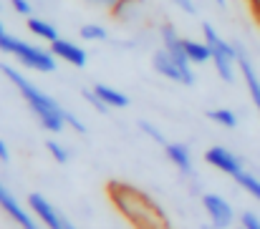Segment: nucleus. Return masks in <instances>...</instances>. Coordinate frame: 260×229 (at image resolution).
Returning a JSON list of instances; mask_svg holds the SVG:
<instances>
[{"label": "nucleus", "instance_id": "1", "mask_svg": "<svg viewBox=\"0 0 260 229\" xmlns=\"http://www.w3.org/2000/svg\"><path fill=\"white\" fill-rule=\"evenodd\" d=\"M109 197H111L114 207L121 212V217L126 222H132L137 229H172L167 214L162 212V207L152 197H147L144 192H139L129 184L111 181Z\"/></svg>", "mask_w": 260, "mask_h": 229}, {"label": "nucleus", "instance_id": "2", "mask_svg": "<svg viewBox=\"0 0 260 229\" xmlns=\"http://www.w3.org/2000/svg\"><path fill=\"white\" fill-rule=\"evenodd\" d=\"M0 71H3V76L20 91V96L25 98V103L30 106L33 116L38 119V124L46 131H51V134H61L63 131V126H66V111L46 91H41L33 81H28L20 71H15L13 66H0Z\"/></svg>", "mask_w": 260, "mask_h": 229}, {"label": "nucleus", "instance_id": "3", "mask_svg": "<svg viewBox=\"0 0 260 229\" xmlns=\"http://www.w3.org/2000/svg\"><path fill=\"white\" fill-rule=\"evenodd\" d=\"M0 51L18 58L25 68H33V71H41V73H53L56 71V56L51 51L38 48L33 43H25V41H20L15 35L3 33L0 35Z\"/></svg>", "mask_w": 260, "mask_h": 229}, {"label": "nucleus", "instance_id": "4", "mask_svg": "<svg viewBox=\"0 0 260 229\" xmlns=\"http://www.w3.org/2000/svg\"><path fill=\"white\" fill-rule=\"evenodd\" d=\"M202 35L212 51V63H215V71L222 81H235V66H238V48L233 43H228L210 23L202 25Z\"/></svg>", "mask_w": 260, "mask_h": 229}, {"label": "nucleus", "instance_id": "5", "mask_svg": "<svg viewBox=\"0 0 260 229\" xmlns=\"http://www.w3.org/2000/svg\"><path fill=\"white\" fill-rule=\"evenodd\" d=\"M152 63H154V71H157L159 76L170 78L174 83H182V86H192V83H194L192 66H182L177 58H172V56L167 53V48H159V51L154 53Z\"/></svg>", "mask_w": 260, "mask_h": 229}, {"label": "nucleus", "instance_id": "6", "mask_svg": "<svg viewBox=\"0 0 260 229\" xmlns=\"http://www.w3.org/2000/svg\"><path fill=\"white\" fill-rule=\"evenodd\" d=\"M28 207H30V212L36 214V219L46 229H76L43 194H30L28 197Z\"/></svg>", "mask_w": 260, "mask_h": 229}, {"label": "nucleus", "instance_id": "7", "mask_svg": "<svg viewBox=\"0 0 260 229\" xmlns=\"http://www.w3.org/2000/svg\"><path fill=\"white\" fill-rule=\"evenodd\" d=\"M0 209L20 229H43V224L36 219V214L33 212H25V207H20V202L13 197V192L3 181H0Z\"/></svg>", "mask_w": 260, "mask_h": 229}, {"label": "nucleus", "instance_id": "8", "mask_svg": "<svg viewBox=\"0 0 260 229\" xmlns=\"http://www.w3.org/2000/svg\"><path fill=\"white\" fill-rule=\"evenodd\" d=\"M202 204H205V212H207V217H210V222H212L215 229L233 227L235 212H233V207H230L222 197H217V194H205V197H202Z\"/></svg>", "mask_w": 260, "mask_h": 229}, {"label": "nucleus", "instance_id": "9", "mask_svg": "<svg viewBox=\"0 0 260 229\" xmlns=\"http://www.w3.org/2000/svg\"><path fill=\"white\" fill-rule=\"evenodd\" d=\"M205 161H207L210 166H215L217 171L233 176V179L243 171V161H240V156H235V154L230 151V149H225V146H212V149H207Z\"/></svg>", "mask_w": 260, "mask_h": 229}, {"label": "nucleus", "instance_id": "10", "mask_svg": "<svg viewBox=\"0 0 260 229\" xmlns=\"http://www.w3.org/2000/svg\"><path fill=\"white\" fill-rule=\"evenodd\" d=\"M235 48H238V68L243 73V81L250 91V98H253V103H255V108L260 113V76L255 71V66H253V61H250V56H248V51L238 43H235Z\"/></svg>", "mask_w": 260, "mask_h": 229}, {"label": "nucleus", "instance_id": "11", "mask_svg": "<svg viewBox=\"0 0 260 229\" xmlns=\"http://www.w3.org/2000/svg\"><path fill=\"white\" fill-rule=\"evenodd\" d=\"M51 53H53L56 58H61V61L76 66V68H84L88 61L86 51H84L81 46H76V43H71V41H63V38H58L56 43H51Z\"/></svg>", "mask_w": 260, "mask_h": 229}, {"label": "nucleus", "instance_id": "12", "mask_svg": "<svg viewBox=\"0 0 260 229\" xmlns=\"http://www.w3.org/2000/svg\"><path fill=\"white\" fill-rule=\"evenodd\" d=\"M165 154H167V159L172 161L182 174H192V171H194V166H192V154L187 149V144H165Z\"/></svg>", "mask_w": 260, "mask_h": 229}, {"label": "nucleus", "instance_id": "13", "mask_svg": "<svg viewBox=\"0 0 260 229\" xmlns=\"http://www.w3.org/2000/svg\"><path fill=\"white\" fill-rule=\"evenodd\" d=\"M93 91L99 93V98H101L109 108H126V106H129V96L121 93V91H116V88H111V86H106V83H96Z\"/></svg>", "mask_w": 260, "mask_h": 229}, {"label": "nucleus", "instance_id": "14", "mask_svg": "<svg viewBox=\"0 0 260 229\" xmlns=\"http://www.w3.org/2000/svg\"><path fill=\"white\" fill-rule=\"evenodd\" d=\"M184 53L192 63H207L212 61V51L207 46V41H192V38H184Z\"/></svg>", "mask_w": 260, "mask_h": 229}, {"label": "nucleus", "instance_id": "15", "mask_svg": "<svg viewBox=\"0 0 260 229\" xmlns=\"http://www.w3.org/2000/svg\"><path fill=\"white\" fill-rule=\"evenodd\" d=\"M28 30H30L36 38L46 41V43H56V41H58V30H56L51 23L41 20V18H30V20H28Z\"/></svg>", "mask_w": 260, "mask_h": 229}, {"label": "nucleus", "instance_id": "16", "mask_svg": "<svg viewBox=\"0 0 260 229\" xmlns=\"http://www.w3.org/2000/svg\"><path fill=\"white\" fill-rule=\"evenodd\" d=\"M207 119L212 124L222 126V129H235L238 126V113L230 111V108H212V111H207Z\"/></svg>", "mask_w": 260, "mask_h": 229}, {"label": "nucleus", "instance_id": "17", "mask_svg": "<svg viewBox=\"0 0 260 229\" xmlns=\"http://www.w3.org/2000/svg\"><path fill=\"white\" fill-rule=\"evenodd\" d=\"M235 181H238V184H240V186L253 197V199H258L260 202V179L255 176V174H250V171H245V169H243V171L235 176Z\"/></svg>", "mask_w": 260, "mask_h": 229}, {"label": "nucleus", "instance_id": "18", "mask_svg": "<svg viewBox=\"0 0 260 229\" xmlns=\"http://www.w3.org/2000/svg\"><path fill=\"white\" fill-rule=\"evenodd\" d=\"M81 38L84 41H106L109 33H106V28H101L96 23H86V25H81Z\"/></svg>", "mask_w": 260, "mask_h": 229}, {"label": "nucleus", "instance_id": "19", "mask_svg": "<svg viewBox=\"0 0 260 229\" xmlns=\"http://www.w3.org/2000/svg\"><path fill=\"white\" fill-rule=\"evenodd\" d=\"M46 149L51 151V156L58 161V164H66L69 159H71V154H69V149L63 146V144H58L56 139H51V141H46Z\"/></svg>", "mask_w": 260, "mask_h": 229}, {"label": "nucleus", "instance_id": "20", "mask_svg": "<svg viewBox=\"0 0 260 229\" xmlns=\"http://www.w3.org/2000/svg\"><path fill=\"white\" fill-rule=\"evenodd\" d=\"M81 96H84V101H88V103H91V106H93L99 113H106V111H109V106H106V103L99 98V93H96L93 88H84V91H81Z\"/></svg>", "mask_w": 260, "mask_h": 229}, {"label": "nucleus", "instance_id": "21", "mask_svg": "<svg viewBox=\"0 0 260 229\" xmlns=\"http://www.w3.org/2000/svg\"><path fill=\"white\" fill-rule=\"evenodd\" d=\"M240 227L243 229H260V217L255 212H243V214H240Z\"/></svg>", "mask_w": 260, "mask_h": 229}, {"label": "nucleus", "instance_id": "22", "mask_svg": "<svg viewBox=\"0 0 260 229\" xmlns=\"http://www.w3.org/2000/svg\"><path fill=\"white\" fill-rule=\"evenodd\" d=\"M66 126H71L76 134H86V124L76 113H71V111H66Z\"/></svg>", "mask_w": 260, "mask_h": 229}, {"label": "nucleus", "instance_id": "23", "mask_svg": "<svg viewBox=\"0 0 260 229\" xmlns=\"http://www.w3.org/2000/svg\"><path fill=\"white\" fill-rule=\"evenodd\" d=\"M139 129H142V131H144L149 139H154V141H159V144H167V141H165V136L159 134V129H154L152 124H147V121H139Z\"/></svg>", "mask_w": 260, "mask_h": 229}, {"label": "nucleus", "instance_id": "24", "mask_svg": "<svg viewBox=\"0 0 260 229\" xmlns=\"http://www.w3.org/2000/svg\"><path fill=\"white\" fill-rule=\"evenodd\" d=\"M91 3H96V5H101V8H106V10L116 13V10H121L129 0H91Z\"/></svg>", "mask_w": 260, "mask_h": 229}, {"label": "nucleus", "instance_id": "25", "mask_svg": "<svg viewBox=\"0 0 260 229\" xmlns=\"http://www.w3.org/2000/svg\"><path fill=\"white\" fill-rule=\"evenodd\" d=\"M10 5H13V10H15L18 15H30V13H33V5H30L28 0H10Z\"/></svg>", "mask_w": 260, "mask_h": 229}, {"label": "nucleus", "instance_id": "26", "mask_svg": "<svg viewBox=\"0 0 260 229\" xmlns=\"http://www.w3.org/2000/svg\"><path fill=\"white\" fill-rule=\"evenodd\" d=\"M177 8H182L184 13H189V15H194L197 13V5H194V0H172Z\"/></svg>", "mask_w": 260, "mask_h": 229}, {"label": "nucleus", "instance_id": "27", "mask_svg": "<svg viewBox=\"0 0 260 229\" xmlns=\"http://www.w3.org/2000/svg\"><path fill=\"white\" fill-rule=\"evenodd\" d=\"M0 161H3V164H8V161H10V151H8V146H5V141H3V139H0Z\"/></svg>", "mask_w": 260, "mask_h": 229}, {"label": "nucleus", "instance_id": "28", "mask_svg": "<svg viewBox=\"0 0 260 229\" xmlns=\"http://www.w3.org/2000/svg\"><path fill=\"white\" fill-rule=\"evenodd\" d=\"M250 8H253V13H255V18L260 20V0H250Z\"/></svg>", "mask_w": 260, "mask_h": 229}, {"label": "nucleus", "instance_id": "29", "mask_svg": "<svg viewBox=\"0 0 260 229\" xmlns=\"http://www.w3.org/2000/svg\"><path fill=\"white\" fill-rule=\"evenodd\" d=\"M3 33H5V25H3V20H0V35H3Z\"/></svg>", "mask_w": 260, "mask_h": 229}, {"label": "nucleus", "instance_id": "30", "mask_svg": "<svg viewBox=\"0 0 260 229\" xmlns=\"http://www.w3.org/2000/svg\"><path fill=\"white\" fill-rule=\"evenodd\" d=\"M215 3H217V5H225V0H215Z\"/></svg>", "mask_w": 260, "mask_h": 229}]
</instances>
